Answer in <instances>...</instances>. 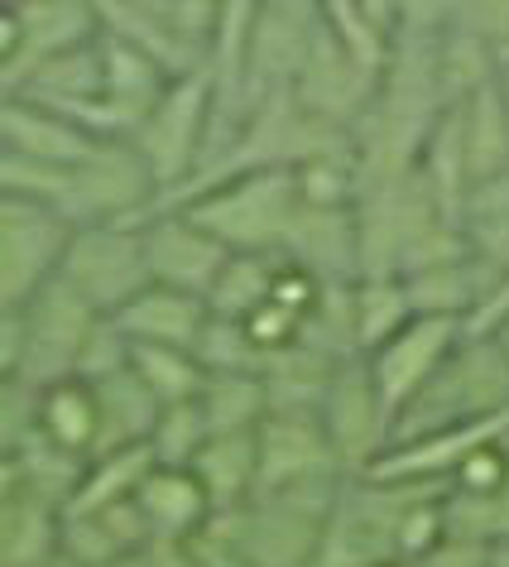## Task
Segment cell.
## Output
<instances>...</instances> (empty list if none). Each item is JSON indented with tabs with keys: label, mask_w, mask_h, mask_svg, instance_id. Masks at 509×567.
I'll return each instance as SVG.
<instances>
[{
	"label": "cell",
	"mask_w": 509,
	"mask_h": 567,
	"mask_svg": "<svg viewBox=\"0 0 509 567\" xmlns=\"http://www.w3.org/2000/svg\"><path fill=\"white\" fill-rule=\"evenodd\" d=\"M451 328L447 313H433L414 322V328H404L399 337H389L385 351H380V365H375V385H380V400L389 404V414L399 409V400H408L414 390H423L433 380L428 365L437 361V351H443V337Z\"/></svg>",
	"instance_id": "obj_1"
},
{
	"label": "cell",
	"mask_w": 509,
	"mask_h": 567,
	"mask_svg": "<svg viewBox=\"0 0 509 567\" xmlns=\"http://www.w3.org/2000/svg\"><path fill=\"white\" fill-rule=\"evenodd\" d=\"M121 328L139 332L145 342L154 347H188L202 337V308L193 299H183L178 289H154V293H139L131 308L116 313Z\"/></svg>",
	"instance_id": "obj_2"
},
{
	"label": "cell",
	"mask_w": 509,
	"mask_h": 567,
	"mask_svg": "<svg viewBox=\"0 0 509 567\" xmlns=\"http://www.w3.org/2000/svg\"><path fill=\"white\" fill-rule=\"evenodd\" d=\"M39 429L67 452H96V437H102V404L92 400L82 380H63V385H53L44 394Z\"/></svg>",
	"instance_id": "obj_3"
},
{
	"label": "cell",
	"mask_w": 509,
	"mask_h": 567,
	"mask_svg": "<svg viewBox=\"0 0 509 567\" xmlns=\"http://www.w3.org/2000/svg\"><path fill=\"white\" fill-rule=\"evenodd\" d=\"M135 495H139V505H145V515H149L154 524H164V529H188V524L207 509L202 481H197V476H183V472H159V476H149Z\"/></svg>",
	"instance_id": "obj_4"
},
{
	"label": "cell",
	"mask_w": 509,
	"mask_h": 567,
	"mask_svg": "<svg viewBox=\"0 0 509 567\" xmlns=\"http://www.w3.org/2000/svg\"><path fill=\"white\" fill-rule=\"evenodd\" d=\"M131 361L139 365V380L154 390V400H183V394L202 390V371L197 375H178V365L188 371L193 357H183V347H131Z\"/></svg>",
	"instance_id": "obj_5"
}]
</instances>
